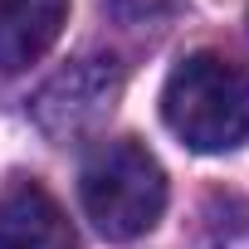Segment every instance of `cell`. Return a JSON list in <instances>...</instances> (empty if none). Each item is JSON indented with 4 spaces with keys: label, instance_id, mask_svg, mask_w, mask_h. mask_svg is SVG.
Segmentation results:
<instances>
[{
    "label": "cell",
    "instance_id": "3957f363",
    "mask_svg": "<svg viewBox=\"0 0 249 249\" xmlns=\"http://www.w3.org/2000/svg\"><path fill=\"white\" fill-rule=\"evenodd\" d=\"M117 93H122V69L112 59H73L30 98V117L49 137H78L112 107Z\"/></svg>",
    "mask_w": 249,
    "mask_h": 249
},
{
    "label": "cell",
    "instance_id": "277c9868",
    "mask_svg": "<svg viewBox=\"0 0 249 249\" xmlns=\"http://www.w3.org/2000/svg\"><path fill=\"white\" fill-rule=\"evenodd\" d=\"M73 0H0V78L39 64L64 35Z\"/></svg>",
    "mask_w": 249,
    "mask_h": 249
},
{
    "label": "cell",
    "instance_id": "7a4b0ae2",
    "mask_svg": "<svg viewBox=\"0 0 249 249\" xmlns=\"http://www.w3.org/2000/svg\"><path fill=\"white\" fill-rule=\"evenodd\" d=\"M78 200L98 234L137 239L166 210V171L137 137L98 142L78 166Z\"/></svg>",
    "mask_w": 249,
    "mask_h": 249
},
{
    "label": "cell",
    "instance_id": "6da1fadb",
    "mask_svg": "<svg viewBox=\"0 0 249 249\" xmlns=\"http://www.w3.org/2000/svg\"><path fill=\"white\" fill-rule=\"evenodd\" d=\"M166 127L205 157L249 142V64L225 54H191L166 73L161 88Z\"/></svg>",
    "mask_w": 249,
    "mask_h": 249
},
{
    "label": "cell",
    "instance_id": "52a82bcc",
    "mask_svg": "<svg viewBox=\"0 0 249 249\" xmlns=\"http://www.w3.org/2000/svg\"><path fill=\"white\" fill-rule=\"evenodd\" d=\"M215 249H249V220H230L225 234L215 239Z\"/></svg>",
    "mask_w": 249,
    "mask_h": 249
},
{
    "label": "cell",
    "instance_id": "5b68a950",
    "mask_svg": "<svg viewBox=\"0 0 249 249\" xmlns=\"http://www.w3.org/2000/svg\"><path fill=\"white\" fill-rule=\"evenodd\" d=\"M0 249H78L64 210L35 181H20L0 196Z\"/></svg>",
    "mask_w": 249,
    "mask_h": 249
},
{
    "label": "cell",
    "instance_id": "8992f818",
    "mask_svg": "<svg viewBox=\"0 0 249 249\" xmlns=\"http://www.w3.org/2000/svg\"><path fill=\"white\" fill-rule=\"evenodd\" d=\"M117 20H147V15H161L171 0H107Z\"/></svg>",
    "mask_w": 249,
    "mask_h": 249
}]
</instances>
